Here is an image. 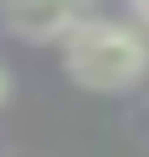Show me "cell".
Here are the masks:
<instances>
[{
	"label": "cell",
	"instance_id": "1",
	"mask_svg": "<svg viewBox=\"0 0 149 157\" xmlns=\"http://www.w3.org/2000/svg\"><path fill=\"white\" fill-rule=\"evenodd\" d=\"M64 68L81 89L115 94L145 77L149 68V43L124 21L90 17L64 38Z\"/></svg>",
	"mask_w": 149,
	"mask_h": 157
},
{
	"label": "cell",
	"instance_id": "2",
	"mask_svg": "<svg viewBox=\"0 0 149 157\" xmlns=\"http://www.w3.org/2000/svg\"><path fill=\"white\" fill-rule=\"evenodd\" d=\"M0 17L9 34L26 43H64L81 21L94 17V0H4Z\"/></svg>",
	"mask_w": 149,
	"mask_h": 157
},
{
	"label": "cell",
	"instance_id": "3",
	"mask_svg": "<svg viewBox=\"0 0 149 157\" xmlns=\"http://www.w3.org/2000/svg\"><path fill=\"white\" fill-rule=\"evenodd\" d=\"M132 9H136V17L149 26V0H132Z\"/></svg>",
	"mask_w": 149,
	"mask_h": 157
},
{
	"label": "cell",
	"instance_id": "4",
	"mask_svg": "<svg viewBox=\"0 0 149 157\" xmlns=\"http://www.w3.org/2000/svg\"><path fill=\"white\" fill-rule=\"evenodd\" d=\"M4 94H9V77L0 72V102H4Z\"/></svg>",
	"mask_w": 149,
	"mask_h": 157
}]
</instances>
